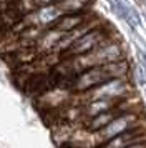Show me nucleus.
Returning a JSON list of instances; mask_svg holds the SVG:
<instances>
[{
    "instance_id": "1",
    "label": "nucleus",
    "mask_w": 146,
    "mask_h": 148,
    "mask_svg": "<svg viewBox=\"0 0 146 148\" xmlns=\"http://www.w3.org/2000/svg\"><path fill=\"white\" fill-rule=\"evenodd\" d=\"M134 95V83H133L131 77L128 78H115V80H108L101 83L98 87L88 90L85 93H80V103H85L90 100H110V101H119L126 100Z\"/></svg>"
},
{
    "instance_id": "2",
    "label": "nucleus",
    "mask_w": 146,
    "mask_h": 148,
    "mask_svg": "<svg viewBox=\"0 0 146 148\" xmlns=\"http://www.w3.org/2000/svg\"><path fill=\"white\" fill-rule=\"evenodd\" d=\"M146 125V118L143 116L141 110H133V112H125L115 116L103 130L95 133V141L96 147H101L103 143L113 140L115 136H119L121 133H126L133 128H138Z\"/></svg>"
},
{
    "instance_id": "3",
    "label": "nucleus",
    "mask_w": 146,
    "mask_h": 148,
    "mask_svg": "<svg viewBox=\"0 0 146 148\" xmlns=\"http://www.w3.org/2000/svg\"><path fill=\"white\" fill-rule=\"evenodd\" d=\"M106 40H110V34L100 25L98 28H95L91 32L85 34L83 37H80L78 40L70 47V50L66 52V57H76V55H83V53H88V52H93L100 45H103Z\"/></svg>"
},
{
    "instance_id": "4",
    "label": "nucleus",
    "mask_w": 146,
    "mask_h": 148,
    "mask_svg": "<svg viewBox=\"0 0 146 148\" xmlns=\"http://www.w3.org/2000/svg\"><path fill=\"white\" fill-rule=\"evenodd\" d=\"M110 80V77L106 73V68L105 65H100V67H93L90 70H85L81 73L76 75V78L73 82V92L76 93H85L91 88L98 87L101 83Z\"/></svg>"
},
{
    "instance_id": "5",
    "label": "nucleus",
    "mask_w": 146,
    "mask_h": 148,
    "mask_svg": "<svg viewBox=\"0 0 146 148\" xmlns=\"http://www.w3.org/2000/svg\"><path fill=\"white\" fill-rule=\"evenodd\" d=\"M72 92L65 90V88H53V90H46L45 93L40 95V105L48 108V110H58L66 105L72 103Z\"/></svg>"
},
{
    "instance_id": "6",
    "label": "nucleus",
    "mask_w": 146,
    "mask_h": 148,
    "mask_svg": "<svg viewBox=\"0 0 146 148\" xmlns=\"http://www.w3.org/2000/svg\"><path fill=\"white\" fill-rule=\"evenodd\" d=\"M141 141H146V125L133 128L126 133H121L119 136H115L113 140L103 143L100 148H125L134 143H141Z\"/></svg>"
},
{
    "instance_id": "7",
    "label": "nucleus",
    "mask_w": 146,
    "mask_h": 148,
    "mask_svg": "<svg viewBox=\"0 0 146 148\" xmlns=\"http://www.w3.org/2000/svg\"><path fill=\"white\" fill-rule=\"evenodd\" d=\"M63 32L57 30L55 27L45 28V32L40 35V38L35 43V50L38 53H53L55 47L58 45V42L63 38Z\"/></svg>"
},
{
    "instance_id": "8",
    "label": "nucleus",
    "mask_w": 146,
    "mask_h": 148,
    "mask_svg": "<svg viewBox=\"0 0 146 148\" xmlns=\"http://www.w3.org/2000/svg\"><path fill=\"white\" fill-rule=\"evenodd\" d=\"M93 15L90 12H85V14H68V15H61L58 20L55 22L53 27L63 32V34H70L73 30H76L80 25H83L85 22H88Z\"/></svg>"
},
{
    "instance_id": "9",
    "label": "nucleus",
    "mask_w": 146,
    "mask_h": 148,
    "mask_svg": "<svg viewBox=\"0 0 146 148\" xmlns=\"http://www.w3.org/2000/svg\"><path fill=\"white\" fill-rule=\"evenodd\" d=\"M55 5L61 12V15L85 14V12H88V8L91 5V0H58Z\"/></svg>"
},
{
    "instance_id": "10",
    "label": "nucleus",
    "mask_w": 146,
    "mask_h": 148,
    "mask_svg": "<svg viewBox=\"0 0 146 148\" xmlns=\"http://www.w3.org/2000/svg\"><path fill=\"white\" fill-rule=\"evenodd\" d=\"M35 12H37V18H38V25L43 27V28H46L48 25L53 27L55 22L61 17V12L57 8L55 3H53V5H46V7H40V8H37Z\"/></svg>"
},
{
    "instance_id": "11",
    "label": "nucleus",
    "mask_w": 146,
    "mask_h": 148,
    "mask_svg": "<svg viewBox=\"0 0 146 148\" xmlns=\"http://www.w3.org/2000/svg\"><path fill=\"white\" fill-rule=\"evenodd\" d=\"M58 0H35V3H37V7H46V5H53V3H57Z\"/></svg>"
},
{
    "instance_id": "12",
    "label": "nucleus",
    "mask_w": 146,
    "mask_h": 148,
    "mask_svg": "<svg viewBox=\"0 0 146 148\" xmlns=\"http://www.w3.org/2000/svg\"><path fill=\"white\" fill-rule=\"evenodd\" d=\"M125 148H146V141H141V143H134V145H130V147Z\"/></svg>"
}]
</instances>
